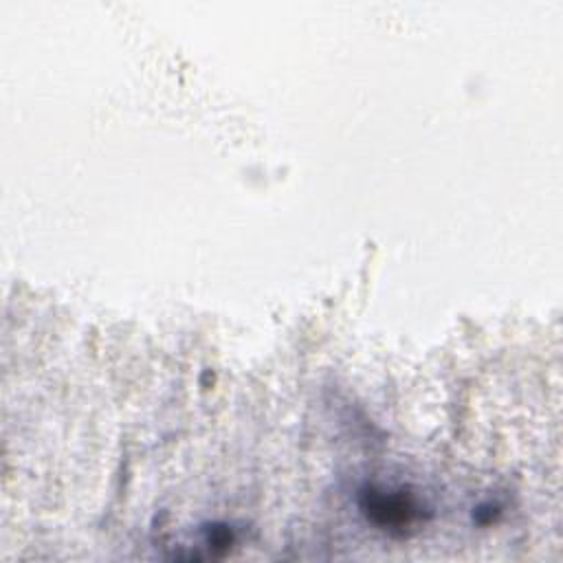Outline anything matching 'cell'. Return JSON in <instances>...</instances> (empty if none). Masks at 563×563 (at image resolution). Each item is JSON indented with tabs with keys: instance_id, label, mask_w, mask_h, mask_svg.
I'll return each mask as SVG.
<instances>
[{
	"instance_id": "1",
	"label": "cell",
	"mask_w": 563,
	"mask_h": 563,
	"mask_svg": "<svg viewBox=\"0 0 563 563\" xmlns=\"http://www.w3.org/2000/svg\"><path fill=\"white\" fill-rule=\"evenodd\" d=\"M363 510L383 528H405L411 526L416 517V504L398 493H385V490H374L369 488L363 493Z\"/></svg>"
}]
</instances>
